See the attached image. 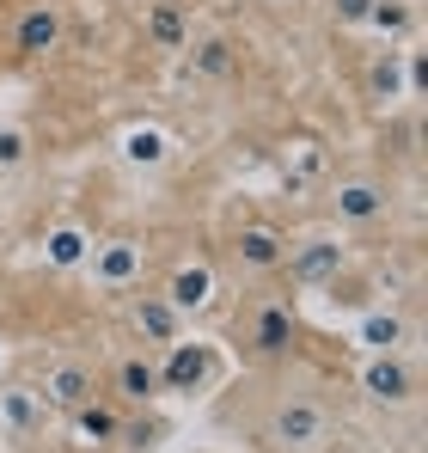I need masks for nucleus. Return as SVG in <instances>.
Here are the masks:
<instances>
[{
	"mask_svg": "<svg viewBox=\"0 0 428 453\" xmlns=\"http://www.w3.org/2000/svg\"><path fill=\"white\" fill-rule=\"evenodd\" d=\"M190 68L203 80H233L239 74V50L226 37H203V43H190Z\"/></svg>",
	"mask_w": 428,
	"mask_h": 453,
	"instance_id": "16",
	"label": "nucleus"
},
{
	"mask_svg": "<svg viewBox=\"0 0 428 453\" xmlns=\"http://www.w3.org/2000/svg\"><path fill=\"white\" fill-rule=\"evenodd\" d=\"M404 86V68H398V50H386L373 68H367V98H398Z\"/></svg>",
	"mask_w": 428,
	"mask_h": 453,
	"instance_id": "19",
	"label": "nucleus"
},
{
	"mask_svg": "<svg viewBox=\"0 0 428 453\" xmlns=\"http://www.w3.org/2000/svg\"><path fill=\"white\" fill-rule=\"evenodd\" d=\"M62 43V6L56 0H31L19 19H12V50L19 56H43Z\"/></svg>",
	"mask_w": 428,
	"mask_h": 453,
	"instance_id": "6",
	"label": "nucleus"
},
{
	"mask_svg": "<svg viewBox=\"0 0 428 453\" xmlns=\"http://www.w3.org/2000/svg\"><path fill=\"white\" fill-rule=\"evenodd\" d=\"M331 209H337V221L367 226V221H379V215H386V190H379L373 178H349V184H337Z\"/></svg>",
	"mask_w": 428,
	"mask_h": 453,
	"instance_id": "11",
	"label": "nucleus"
},
{
	"mask_svg": "<svg viewBox=\"0 0 428 453\" xmlns=\"http://www.w3.org/2000/svg\"><path fill=\"white\" fill-rule=\"evenodd\" d=\"M282 257H287V239L276 233V226L251 221V226L233 233V264H239V270H251V276H276Z\"/></svg>",
	"mask_w": 428,
	"mask_h": 453,
	"instance_id": "5",
	"label": "nucleus"
},
{
	"mask_svg": "<svg viewBox=\"0 0 428 453\" xmlns=\"http://www.w3.org/2000/svg\"><path fill=\"white\" fill-rule=\"evenodd\" d=\"M153 435H159V423H123L117 429V441H129V448H153Z\"/></svg>",
	"mask_w": 428,
	"mask_h": 453,
	"instance_id": "24",
	"label": "nucleus"
},
{
	"mask_svg": "<svg viewBox=\"0 0 428 453\" xmlns=\"http://www.w3.org/2000/svg\"><path fill=\"white\" fill-rule=\"evenodd\" d=\"M410 19H417V12H410L404 0H373V12H367V25H373V31H386V37L410 31Z\"/></svg>",
	"mask_w": 428,
	"mask_h": 453,
	"instance_id": "21",
	"label": "nucleus"
},
{
	"mask_svg": "<svg viewBox=\"0 0 428 453\" xmlns=\"http://www.w3.org/2000/svg\"><path fill=\"white\" fill-rule=\"evenodd\" d=\"M282 270L300 288H337V276L349 270V251L337 239H300V245H287Z\"/></svg>",
	"mask_w": 428,
	"mask_h": 453,
	"instance_id": "3",
	"label": "nucleus"
},
{
	"mask_svg": "<svg viewBox=\"0 0 428 453\" xmlns=\"http://www.w3.org/2000/svg\"><path fill=\"white\" fill-rule=\"evenodd\" d=\"M129 159L159 165V159H165V135H159V129H135V135H129Z\"/></svg>",
	"mask_w": 428,
	"mask_h": 453,
	"instance_id": "22",
	"label": "nucleus"
},
{
	"mask_svg": "<svg viewBox=\"0 0 428 453\" xmlns=\"http://www.w3.org/2000/svg\"><path fill=\"white\" fill-rule=\"evenodd\" d=\"M129 319H135V331H141V343H153V349H165V343L178 337V312L165 306V295H141Z\"/></svg>",
	"mask_w": 428,
	"mask_h": 453,
	"instance_id": "15",
	"label": "nucleus"
},
{
	"mask_svg": "<svg viewBox=\"0 0 428 453\" xmlns=\"http://www.w3.org/2000/svg\"><path fill=\"white\" fill-rule=\"evenodd\" d=\"M111 386H117V398L147 404V398H159V362H153V356H123V362L111 368Z\"/></svg>",
	"mask_w": 428,
	"mask_h": 453,
	"instance_id": "12",
	"label": "nucleus"
},
{
	"mask_svg": "<svg viewBox=\"0 0 428 453\" xmlns=\"http://www.w3.org/2000/svg\"><path fill=\"white\" fill-rule=\"evenodd\" d=\"M423 92H428V62L410 56V98H423Z\"/></svg>",
	"mask_w": 428,
	"mask_h": 453,
	"instance_id": "26",
	"label": "nucleus"
},
{
	"mask_svg": "<svg viewBox=\"0 0 428 453\" xmlns=\"http://www.w3.org/2000/svg\"><path fill=\"white\" fill-rule=\"evenodd\" d=\"M361 392L373 398V404H404L410 392H417V374L398 362V349L392 356H373L367 368H361Z\"/></svg>",
	"mask_w": 428,
	"mask_h": 453,
	"instance_id": "9",
	"label": "nucleus"
},
{
	"mask_svg": "<svg viewBox=\"0 0 428 453\" xmlns=\"http://www.w3.org/2000/svg\"><path fill=\"white\" fill-rule=\"evenodd\" d=\"M73 417V435L86 441V448H104V441H117V429H123V417H117V404H104V398H86Z\"/></svg>",
	"mask_w": 428,
	"mask_h": 453,
	"instance_id": "14",
	"label": "nucleus"
},
{
	"mask_svg": "<svg viewBox=\"0 0 428 453\" xmlns=\"http://www.w3.org/2000/svg\"><path fill=\"white\" fill-rule=\"evenodd\" d=\"M147 37H153V50H190V12L178 0H153L147 6Z\"/></svg>",
	"mask_w": 428,
	"mask_h": 453,
	"instance_id": "13",
	"label": "nucleus"
},
{
	"mask_svg": "<svg viewBox=\"0 0 428 453\" xmlns=\"http://www.w3.org/2000/svg\"><path fill=\"white\" fill-rule=\"evenodd\" d=\"M25 159V129H0V172H12Z\"/></svg>",
	"mask_w": 428,
	"mask_h": 453,
	"instance_id": "23",
	"label": "nucleus"
},
{
	"mask_svg": "<svg viewBox=\"0 0 428 453\" xmlns=\"http://www.w3.org/2000/svg\"><path fill=\"white\" fill-rule=\"evenodd\" d=\"M159 295H165V306H172L178 319H184V312H203V306L214 301V270L209 264H178Z\"/></svg>",
	"mask_w": 428,
	"mask_h": 453,
	"instance_id": "10",
	"label": "nucleus"
},
{
	"mask_svg": "<svg viewBox=\"0 0 428 453\" xmlns=\"http://www.w3.org/2000/svg\"><path fill=\"white\" fill-rule=\"evenodd\" d=\"M337 6V25H367V12H373V0H331Z\"/></svg>",
	"mask_w": 428,
	"mask_h": 453,
	"instance_id": "25",
	"label": "nucleus"
},
{
	"mask_svg": "<svg viewBox=\"0 0 428 453\" xmlns=\"http://www.w3.org/2000/svg\"><path fill=\"white\" fill-rule=\"evenodd\" d=\"M50 264H56V270L86 264V233H80V226H56V233H50Z\"/></svg>",
	"mask_w": 428,
	"mask_h": 453,
	"instance_id": "20",
	"label": "nucleus"
},
{
	"mask_svg": "<svg viewBox=\"0 0 428 453\" xmlns=\"http://www.w3.org/2000/svg\"><path fill=\"white\" fill-rule=\"evenodd\" d=\"M43 411H50V404H43L37 392H25V386H12V392L0 398V417H6V429H12V435H31V429L43 423Z\"/></svg>",
	"mask_w": 428,
	"mask_h": 453,
	"instance_id": "18",
	"label": "nucleus"
},
{
	"mask_svg": "<svg viewBox=\"0 0 428 453\" xmlns=\"http://www.w3.org/2000/svg\"><path fill=\"white\" fill-rule=\"evenodd\" d=\"M294 331H300L294 295H257L251 312H245V343H251V356H287Z\"/></svg>",
	"mask_w": 428,
	"mask_h": 453,
	"instance_id": "2",
	"label": "nucleus"
},
{
	"mask_svg": "<svg viewBox=\"0 0 428 453\" xmlns=\"http://www.w3.org/2000/svg\"><path fill=\"white\" fill-rule=\"evenodd\" d=\"M50 411H80L86 398H98V380L86 362H56L50 374H43V392H37Z\"/></svg>",
	"mask_w": 428,
	"mask_h": 453,
	"instance_id": "8",
	"label": "nucleus"
},
{
	"mask_svg": "<svg viewBox=\"0 0 428 453\" xmlns=\"http://www.w3.org/2000/svg\"><path fill=\"white\" fill-rule=\"evenodd\" d=\"M404 337H410V325H404L398 312H367V319H361V343H367L373 356H392Z\"/></svg>",
	"mask_w": 428,
	"mask_h": 453,
	"instance_id": "17",
	"label": "nucleus"
},
{
	"mask_svg": "<svg viewBox=\"0 0 428 453\" xmlns=\"http://www.w3.org/2000/svg\"><path fill=\"white\" fill-rule=\"evenodd\" d=\"M86 264H92V282H104V288L141 282V245L135 239H104L98 251H86Z\"/></svg>",
	"mask_w": 428,
	"mask_h": 453,
	"instance_id": "7",
	"label": "nucleus"
},
{
	"mask_svg": "<svg viewBox=\"0 0 428 453\" xmlns=\"http://www.w3.org/2000/svg\"><path fill=\"white\" fill-rule=\"evenodd\" d=\"M257 441L270 453H318L331 441V417H325V404H312V398H282V404L257 423Z\"/></svg>",
	"mask_w": 428,
	"mask_h": 453,
	"instance_id": "1",
	"label": "nucleus"
},
{
	"mask_svg": "<svg viewBox=\"0 0 428 453\" xmlns=\"http://www.w3.org/2000/svg\"><path fill=\"white\" fill-rule=\"evenodd\" d=\"M153 362H159V392H203L214 374V349L209 343H184V337H172Z\"/></svg>",
	"mask_w": 428,
	"mask_h": 453,
	"instance_id": "4",
	"label": "nucleus"
}]
</instances>
